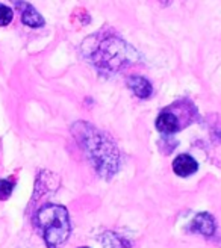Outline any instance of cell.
<instances>
[{
  "label": "cell",
  "mask_w": 221,
  "mask_h": 248,
  "mask_svg": "<svg viewBox=\"0 0 221 248\" xmlns=\"http://www.w3.org/2000/svg\"><path fill=\"white\" fill-rule=\"evenodd\" d=\"M71 133L95 172L105 180L112 179L120 170V150L110 136L88 121H78Z\"/></svg>",
  "instance_id": "cell-1"
},
{
  "label": "cell",
  "mask_w": 221,
  "mask_h": 248,
  "mask_svg": "<svg viewBox=\"0 0 221 248\" xmlns=\"http://www.w3.org/2000/svg\"><path fill=\"white\" fill-rule=\"evenodd\" d=\"M87 56L91 64L102 73L121 71L140 59L138 52L117 36L102 38L90 48Z\"/></svg>",
  "instance_id": "cell-2"
},
{
  "label": "cell",
  "mask_w": 221,
  "mask_h": 248,
  "mask_svg": "<svg viewBox=\"0 0 221 248\" xmlns=\"http://www.w3.org/2000/svg\"><path fill=\"white\" fill-rule=\"evenodd\" d=\"M35 224L48 248H61L71 232L68 210L61 204L43 206L35 215Z\"/></svg>",
  "instance_id": "cell-3"
},
{
  "label": "cell",
  "mask_w": 221,
  "mask_h": 248,
  "mask_svg": "<svg viewBox=\"0 0 221 248\" xmlns=\"http://www.w3.org/2000/svg\"><path fill=\"white\" fill-rule=\"evenodd\" d=\"M199 120V110L189 100H177L159 112L156 118V129L162 135H174L183 127H188Z\"/></svg>",
  "instance_id": "cell-4"
},
{
  "label": "cell",
  "mask_w": 221,
  "mask_h": 248,
  "mask_svg": "<svg viewBox=\"0 0 221 248\" xmlns=\"http://www.w3.org/2000/svg\"><path fill=\"white\" fill-rule=\"evenodd\" d=\"M215 230H217V222H215L214 217L207 212H200V214L195 215L194 219L189 222V227H188L189 233H199L206 238L214 236Z\"/></svg>",
  "instance_id": "cell-5"
},
{
  "label": "cell",
  "mask_w": 221,
  "mask_h": 248,
  "mask_svg": "<svg viewBox=\"0 0 221 248\" xmlns=\"http://www.w3.org/2000/svg\"><path fill=\"white\" fill-rule=\"evenodd\" d=\"M12 3H14L20 9L21 21L26 24V26H29V28H41V26H44L43 16L32 5H29L28 2H24V0H12Z\"/></svg>",
  "instance_id": "cell-6"
},
{
  "label": "cell",
  "mask_w": 221,
  "mask_h": 248,
  "mask_svg": "<svg viewBox=\"0 0 221 248\" xmlns=\"http://www.w3.org/2000/svg\"><path fill=\"white\" fill-rule=\"evenodd\" d=\"M197 170H199V162L191 155L182 153L174 157L173 171L179 177H189V176L195 174Z\"/></svg>",
  "instance_id": "cell-7"
},
{
  "label": "cell",
  "mask_w": 221,
  "mask_h": 248,
  "mask_svg": "<svg viewBox=\"0 0 221 248\" xmlns=\"http://www.w3.org/2000/svg\"><path fill=\"white\" fill-rule=\"evenodd\" d=\"M127 86L135 95L141 98V100H147V98H150L153 94L152 83L142 76H129Z\"/></svg>",
  "instance_id": "cell-8"
},
{
  "label": "cell",
  "mask_w": 221,
  "mask_h": 248,
  "mask_svg": "<svg viewBox=\"0 0 221 248\" xmlns=\"http://www.w3.org/2000/svg\"><path fill=\"white\" fill-rule=\"evenodd\" d=\"M100 241L105 248H135L129 239L123 238L121 234L114 232H106Z\"/></svg>",
  "instance_id": "cell-9"
},
{
  "label": "cell",
  "mask_w": 221,
  "mask_h": 248,
  "mask_svg": "<svg viewBox=\"0 0 221 248\" xmlns=\"http://www.w3.org/2000/svg\"><path fill=\"white\" fill-rule=\"evenodd\" d=\"M16 182L11 179H0V200H8L14 191Z\"/></svg>",
  "instance_id": "cell-10"
},
{
  "label": "cell",
  "mask_w": 221,
  "mask_h": 248,
  "mask_svg": "<svg viewBox=\"0 0 221 248\" xmlns=\"http://www.w3.org/2000/svg\"><path fill=\"white\" fill-rule=\"evenodd\" d=\"M14 18V12L12 9L3 3H0V26H8V24Z\"/></svg>",
  "instance_id": "cell-11"
},
{
  "label": "cell",
  "mask_w": 221,
  "mask_h": 248,
  "mask_svg": "<svg viewBox=\"0 0 221 248\" xmlns=\"http://www.w3.org/2000/svg\"><path fill=\"white\" fill-rule=\"evenodd\" d=\"M161 152H164L165 155H170L171 152L174 150L176 148V145H177V141H174V140H171L170 136H167V135H164L162 136V140H161Z\"/></svg>",
  "instance_id": "cell-12"
},
{
  "label": "cell",
  "mask_w": 221,
  "mask_h": 248,
  "mask_svg": "<svg viewBox=\"0 0 221 248\" xmlns=\"http://www.w3.org/2000/svg\"><path fill=\"white\" fill-rule=\"evenodd\" d=\"M212 136H214V140L221 142V126H215L214 132H212Z\"/></svg>",
  "instance_id": "cell-13"
},
{
  "label": "cell",
  "mask_w": 221,
  "mask_h": 248,
  "mask_svg": "<svg viewBox=\"0 0 221 248\" xmlns=\"http://www.w3.org/2000/svg\"><path fill=\"white\" fill-rule=\"evenodd\" d=\"M79 248H90V247H79Z\"/></svg>",
  "instance_id": "cell-14"
}]
</instances>
